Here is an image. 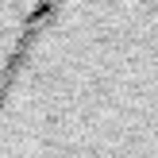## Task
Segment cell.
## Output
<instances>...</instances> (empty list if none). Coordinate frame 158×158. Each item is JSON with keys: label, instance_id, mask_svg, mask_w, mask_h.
<instances>
[{"label": "cell", "instance_id": "1", "mask_svg": "<svg viewBox=\"0 0 158 158\" xmlns=\"http://www.w3.org/2000/svg\"><path fill=\"white\" fill-rule=\"evenodd\" d=\"M46 0H0V69L8 66L15 43H19L23 27L31 23V15L43 8Z\"/></svg>", "mask_w": 158, "mask_h": 158}]
</instances>
